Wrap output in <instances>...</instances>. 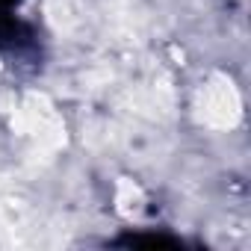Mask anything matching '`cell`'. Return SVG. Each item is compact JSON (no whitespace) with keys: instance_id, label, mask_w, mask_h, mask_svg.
Wrapping results in <instances>:
<instances>
[{"instance_id":"obj_1","label":"cell","mask_w":251,"mask_h":251,"mask_svg":"<svg viewBox=\"0 0 251 251\" xmlns=\"http://www.w3.org/2000/svg\"><path fill=\"white\" fill-rule=\"evenodd\" d=\"M242 103L239 92L225 74H213L198 92V118L213 130H230L239 124Z\"/></svg>"},{"instance_id":"obj_2","label":"cell","mask_w":251,"mask_h":251,"mask_svg":"<svg viewBox=\"0 0 251 251\" xmlns=\"http://www.w3.org/2000/svg\"><path fill=\"white\" fill-rule=\"evenodd\" d=\"M115 204H118V213H121V216H136L139 207H142V192H139L130 180H121V183H118Z\"/></svg>"},{"instance_id":"obj_3","label":"cell","mask_w":251,"mask_h":251,"mask_svg":"<svg viewBox=\"0 0 251 251\" xmlns=\"http://www.w3.org/2000/svg\"><path fill=\"white\" fill-rule=\"evenodd\" d=\"M48 15H50V24H53L56 30H71V24H74L71 6L62 3V0H53V3L48 6Z\"/></svg>"}]
</instances>
